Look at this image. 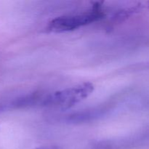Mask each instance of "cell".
Listing matches in <instances>:
<instances>
[{"instance_id":"cell-2","label":"cell","mask_w":149,"mask_h":149,"mask_svg":"<svg viewBox=\"0 0 149 149\" xmlns=\"http://www.w3.org/2000/svg\"><path fill=\"white\" fill-rule=\"evenodd\" d=\"M103 17V13L97 10L80 14L60 16L49 22L48 29L55 32L69 31L94 23Z\"/></svg>"},{"instance_id":"cell-4","label":"cell","mask_w":149,"mask_h":149,"mask_svg":"<svg viewBox=\"0 0 149 149\" xmlns=\"http://www.w3.org/2000/svg\"><path fill=\"white\" fill-rule=\"evenodd\" d=\"M7 108H8L7 106H4V105H0V113L4 111H5Z\"/></svg>"},{"instance_id":"cell-3","label":"cell","mask_w":149,"mask_h":149,"mask_svg":"<svg viewBox=\"0 0 149 149\" xmlns=\"http://www.w3.org/2000/svg\"><path fill=\"white\" fill-rule=\"evenodd\" d=\"M108 110L109 109L106 106H102L79 111L67 116L65 117V121L69 123H84L91 122L104 116Z\"/></svg>"},{"instance_id":"cell-1","label":"cell","mask_w":149,"mask_h":149,"mask_svg":"<svg viewBox=\"0 0 149 149\" xmlns=\"http://www.w3.org/2000/svg\"><path fill=\"white\" fill-rule=\"evenodd\" d=\"M93 85L84 83L75 87L52 93L44 96L41 106L49 108L68 109L88 97L93 91Z\"/></svg>"}]
</instances>
